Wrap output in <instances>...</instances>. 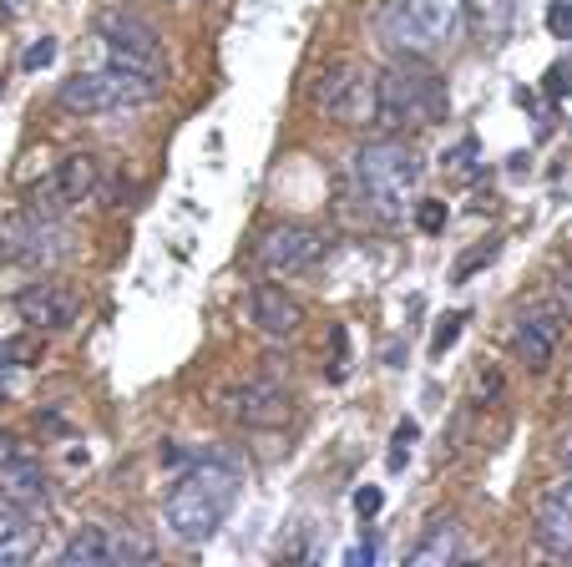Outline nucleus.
Wrapping results in <instances>:
<instances>
[{"label":"nucleus","instance_id":"8","mask_svg":"<svg viewBox=\"0 0 572 567\" xmlns=\"http://www.w3.org/2000/svg\"><path fill=\"white\" fill-rule=\"evenodd\" d=\"M324 249H330V238H324L319 228H309V223H279V228H269L259 238V264L274 279H299V274H309L324 259Z\"/></svg>","mask_w":572,"mask_h":567},{"label":"nucleus","instance_id":"11","mask_svg":"<svg viewBox=\"0 0 572 567\" xmlns=\"http://www.w3.org/2000/svg\"><path fill=\"white\" fill-rule=\"evenodd\" d=\"M228 416L249 431H274L289 421V390L279 380H249L228 390Z\"/></svg>","mask_w":572,"mask_h":567},{"label":"nucleus","instance_id":"7","mask_svg":"<svg viewBox=\"0 0 572 567\" xmlns=\"http://www.w3.org/2000/svg\"><path fill=\"white\" fill-rule=\"evenodd\" d=\"M314 107L345 127H370L375 122V76L360 61H335L314 81Z\"/></svg>","mask_w":572,"mask_h":567},{"label":"nucleus","instance_id":"34","mask_svg":"<svg viewBox=\"0 0 572 567\" xmlns=\"http://www.w3.org/2000/svg\"><path fill=\"white\" fill-rule=\"evenodd\" d=\"M552 304H557L562 314H572V264L557 274V284H552Z\"/></svg>","mask_w":572,"mask_h":567},{"label":"nucleus","instance_id":"4","mask_svg":"<svg viewBox=\"0 0 572 567\" xmlns=\"http://www.w3.org/2000/svg\"><path fill=\"white\" fill-rule=\"evenodd\" d=\"M162 92V81L142 76V71H127V66H102V71H76L61 81L56 102L76 117H112V112H132V107H147L152 97Z\"/></svg>","mask_w":572,"mask_h":567},{"label":"nucleus","instance_id":"15","mask_svg":"<svg viewBox=\"0 0 572 567\" xmlns=\"http://www.w3.org/2000/svg\"><path fill=\"white\" fill-rule=\"evenodd\" d=\"M380 36H385V46L390 51H400V56H431L436 51V36L400 6V0H390L385 6V16H380Z\"/></svg>","mask_w":572,"mask_h":567},{"label":"nucleus","instance_id":"6","mask_svg":"<svg viewBox=\"0 0 572 567\" xmlns=\"http://www.w3.org/2000/svg\"><path fill=\"white\" fill-rule=\"evenodd\" d=\"M97 36H102V46H107V61H112V66L142 71V76H152V81L168 76L162 36H157L142 16H132V11H102V16H97Z\"/></svg>","mask_w":572,"mask_h":567},{"label":"nucleus","instance_id":"10","mask_svg":"<svg viewBox=\"0 0 572 567\" xmlns=\"http://www.w3.org/2000/svg\"><path fill=\"white\" fill-rule=\"evenodd\" d=\"M562 319L567 314L557 304H532V309H522L512 319V350H517V360L527 370H547L552 365V355L562 345Z\"/></svg>","mask_w":572,"mask_h":567},{"label":"nucleus","instance_id":"13","mask_svg":"<svg viewBox=\"0 0 572 567\" xmlns=\"http://www.w3.org/2000/svg\"><path fill=\"white\" fill-rule=\"evenodd\" d=\"M532 532L547 552L557 557H572V481H557L537 497V517H532Z\"/></svg>","mask_w":572,"mask_h":567},{"label":"nucleus","instance_id":"30","mask_svg":"<svg viewBox=\"0 0 572 567\" xmlns=\"http://www.w3.org/2000/svg\"><path fill=\"white\" fill-rule=\"evenodd\" d=\"M497 395H502V370H497V365H481V370H476V405L497 400Z\"/></svg>","mask_w":572,"mask_h":567},{"label":"nucleus","instance_id":"5","mask_svg":"<svg viewBox=\"0 0 572 567\" xmlns=\"http://www.w3.org/2000/svg\"><path fill=\"white\" fill-rule=\"evenodd\" d=\"M71 254V233L51 213H16L0 228V264H21V269H51Z\"/></svg>","mask_w":572,"mask_h":567},{"label":"nucleus","instance_id":"33","mask_svg":"<svg viewBox=\"0 0 572 567\" xmlns=\"http://www.w3.org/2000/svg\"><path fill=\"white\" fill-rule=\"evenodd\" d=\"M385 507V492H380V486H360V492H355V512L360 517H375Z\"/></svg>","mask_w":572,"mask_h":567},{"label":"nucleus","instance_id":"37","mask_svg":"<svg viewBox=\"0 0 572 567\" xmlns=\"http://www.w3.org/2000/svg\"><path fill=\"white\" fill-rule=\"evenodd\" d=\"M16 456V436H0V461H11Z\"/></svg>","mask_w":572,"mask_h":567},{"label":"nucleus","instance_id":"2","mask_svg":"<svg viewBox=\"0 0 572 567\" xmlns=\"http://www.w3.org/2000/svg\"><path fill=\"white\" fill-rule=\"evenodd\" d=\"M446 117V87L441 76L426 66V56H400L375 76V122L385 137L405 127H436Z\"/></svg>","mask_w":572,"mask_h":567},{"label":"nucleus","instance_id":"17","mask_svg":"<svg viewBox=\"0 0 572 567\" xmlns=\"http://www.w3.org/2000/svg\"><path fill=\"white\" fill-rule=\"evenodd\" d=\"M461 552H466V547H461V527L441 517V522H431L426 537L411 547V567H451Z\"/></svg>","mask_w":572,"mask_h":567},{"label":"nucleus","instance_id":"27","mask_svg":"<svg viewBox=\"0 0 572 567\" xmlns=\"http://www.w3.org/2000/svg\"><path fill=\"white\" fill-rule=\"evenodd\" d=\"M36 355H41L36 340H11V345H0V365H11V370H26Z\"/></svg>","mask_w":572,"mask_h":567},{"label":"nucleus","instance_id":"26","mask_svg":"<svg viewBox=\"0 0 572 567\" xmlns=\"http://www.w3.org/2000/svg\"><path fill=\"white\" fill-rule=\"evenodd\" d=\"M492 259H497V243H481V249H471V254H461V259H456L451 279L461 284V279H471V274H476L481 264H492Z\"/></svg>","mask_w":572,"mask_h":567},{"label":"nucleus","instance_id":"24","mask_svg":"<svg viewBox=\"0 0 572 567\" xmlns=\"http://www.w3.org/2000/svg\"><path fill=\"white\" fill-rule=\"evenodd\" d=\"M461 324H466V314H441V319H436V335H431V355H436V360L461 340Z\"/></svg>","mask_w":572,"mask_h":567},{"label":"nucleus","instance_id":"1","mask_svg":"<svg viewBox=\"0 0 572 567\" xmlns=\"http://www.w3.org/2000/svg\"><path fill=\"white\" fill-rule=\"evenodd\" d=\"M233 502H238V471L228 461H193L173 481L168 502H162V517H168V532L178 542L198 547L228 522Z\"/></svg>","mask_w":572,"mask_h":567},{"label":"nucleus","instance_id":"32","mask_svg":"<svg viewBox=\"0 0 572 567\" xmlns=\"http://www.w3.org/2000/svg\"><path fill=\"white\" fill-rule=\"evenodd\" d=\"M51 61H56V41H51V36L31 41V46H26V56H21V66H26V71H41V66H51Z\"/></svg>","mask_w":572,"mask_h":567},{"label":"nucleus","instance_id":"23","mask_svg":"<svg viewBox=\"0 0 572 567\" xmlns=\"http://www.w3.org/2000/svg\"><path fill=\"white\" fill-rule=\"evenodd\" d=\"M152 557V547L142 542V537H132V532H112V567H127V562H147Z\"/></svg>","mask_w":572,"mask_h":567},{"label":"nucleus","instance_id":"31","mask_svg":"<svg viewBox=\"0 0 572 567\" xmlns=\"http://www.w3.org/2000/svg\"><path fill=\"white\" fill-rule=\"evenodd\" d=\"M416 436H421V431H416V421H400V426H395V446H390V471H400V466H405V446H416Z\"/></svg>","mask_w":572,"mask_h":567},{"label":"nucleus","instance_id":"25","mask_svg":"<svg viewBox=\"0 0 572 567\" xmlns=\"http://www.w3.org/2000/svg\"><path fill=\"white\" fill-rule=\"evenodd\" d=\"M335 355H330V365H324V375H330V380H345L350 375V330H345V324H335Z\"/></svg>","mask_w":572,"mask_h":567},{"label":"nucleus","instance_id":"28","mask_svg":"<svg viewBox=\"0 0 572 567\" xmlns=\"http://www.w3.org/2000/svg\"><path fill=\"white\" fill-rule=\"evenodd\" d=\"M547 31L557 41H572V0H552L547 6Z\"/></svg>","mask_w":572,"mask_h":567},{"label":"nucleus","instance_id":"3","mask_svg":"<svg viewBox=\"0 0 572 567\" xmlns=\"http://www.w3.org/2000/svg\"><path fill=\"white\" fill-rule=\"evenodd\" d=\"M421 152L400 137H380L370 147L355 152V188L370 218L380 223H400L405 208H411V193L421 183Z\"/></svg>","mask_w":572,"mask_h":567},{"label":"nucleus","instance_id":"35","mask_svg":"<svg viewBox=\"0 0 572 567\" xmlns=\"http://www.w3.org/2000/svg\"><path fill=\"white\" fill-rule=\"evenodd\" d=\"M567 76H572V71H567V61H557V66L547 71V97H567V87H572Z\"/></svg>","mask_w":572,"mask_h":567},{"label":"nucleus","instance_id":"22","mask_svg":"<svg viewBox=\"0 0 572 567\" xmlns=\"http://www.w3.org/2000/svg\"><path fill=\"white\" fill-rule=\"evenodd\" d=\"M476 157H481V142L476 137H461L456 147H446V173H456V178H476Z\"/></svg>","mask_w":572,"mask_h":567},{"label":"nucleus","instance_id":"36","mask_svg":"<svg viewBox=\"0 0 572 567\" xmlns=\"http://www.w3.org/2000/svg\"><path fill=\"white\" fill-rule=\"evenodd\" d=\"M350 562H355V567H360V562H375V542H365V547H355V552H350Z\"/></svg>","mask_w":572,"mask_h":567},{"label":"nucleus","instance_id":"12","mask_svg":"<svg viewBox=\"0 0 572 567\" xmlns=\"http://www.w3.org/2000/svg\"><path fill=\"white\" fill-rule=\"evenodd\" d=\"M16 314L31 324V330L51 335V330H66V324H76V294L66 284H26L16 294Z\"/></svg>","mask_w":572,"mask_h":567},{"label":"nucleus","instance_id":"20","mask_svg":"<svg viewBox=\"0 0 572 567\" xmlns=\"http://www.w3.org/2000/svg\"><path fill=\"white\" fill-rule=\"evenodd\" d=\"M31 552H36V527L26 517L6 512L0 517V567H21V562H31Z\"/></svg>","mask_w":572,"mask_h":567},{"label":"nucleus","instance_id":"14","mask_svg":"<svg viewBox=\"0 0 572 567\" xmlns=\"http://www.w3.org/2000/svg\"><path fill=\"white\" fill-rule=\"evenodd\" d=\"M249 314L259 324V335H269V340H294L304 330V304L279 284H259L249 299Z\"/></svg>","mask_w":572,"mask_h":567},{"label":"nucleus","instance_id":"29","mask_svg":"<svg viewBox=\"0 0 572 567\" xmlns=\"http://www.w3.org/2000/svg\"><path fill=\"white\" fill-rule=\"evenodd\" d=\"M416 228H421V233H441V228H446V203H436V198L416 203Z\"/></svg>","mask_w":572,"mask_h":567},{"label":"nucleus","instance_id":"21","mask_svg":"<svg viewBox=\"0 0 572 567\" xmlns=\"http://www.w3.org/2000/svg\"><path fill=\"white\" fill-rule=\"evenodd\" d=\"M466 16L481 41H502L512 26V0H466Z\"/></svg>","mask_w":572,"mask_h":567},{"label":"nucleus","instance_id":"18","mask_svg":"<svg viewBox=\"0 0 572 567\" xmlns=\"http://www.w3.org/2000/svg\"><path fill=\"white\" fill-rule=\"evenodd\" d=\"M66 567H112V527H81L61 547Z\"/></svg>","mask_w":572,"mask_h":567},{"label":"nucleus","instance_id":"19","mask_svg":"<svg viewBox=\"0 0 572 567\" xmlns=\"http://www.w3.org/2000/svg\"><path fill=\"white\" fill-rule=\"evenodd\" d=\"M400 6L436 36V46H446V41L456 36V21H461V11H466V0H400Z\"/></svg>","mask_w":572,"mask_h":567},{"label":"nucleus","instance_id":"9","mask_svg":"<svg viewBox=\"0 0 572 567\" xmlns=\"http://www.w3.org/2000/svg\"><path fill=\"white\" fill-rule=\"evenodd\" d=\"M97 188H102V162L97 157H87V152H76V157H61L56 168L36 183V193H31V208L36 213H66V208H76V203H87V198H97Z\"/></svg>","mask_w":572,"mask_h":567},{"label":"nucleus","instance_id":"16","mask_svg":"<svg viewBox=\"0 0 572 567\" xmlns=\"http://www.w3.org/2000/svg\"><path fill=\"white\" fill-rule=\"evenodd\" d=\"M41 497H46V471L36 456L16 451L11 461H0V502L21 507V502H41Z\"/></svg>","mask_w":572,"mask_h":567}]
</instances>
